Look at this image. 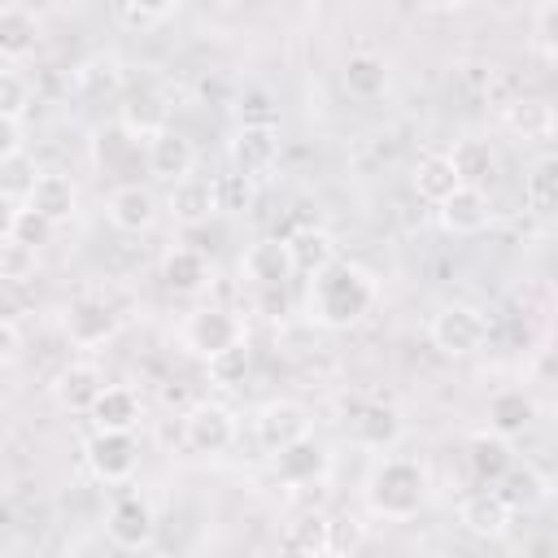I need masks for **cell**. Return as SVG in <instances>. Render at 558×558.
I'll list each match as a JSON object with an SVG mask.
<instances>
[{"label":"cell","instance_id":"obj_1","mask_svg":"<svg viewBox=\"0 0 558 558\" xmlns=\"http://www.w3.org/2000/svg\"><path fill=\"white\" fill-rule=\"evenodd\" d=\"M375 296H379L375 279L357 262H344V257L310 279V314H314V323H323L331 331L357 327L375 310Z\"/></svg>","mask_w":558,"mask_h":558},{"label":"cell","instance_id":"obj_2","mask_svg":"<svg viewBox=\"0 0 558 558\" xmlns=\"http://www.w3.org/2000/svg\"><path fill=\"white\" fill-rule=\"evenodd\" d=\"M427 501V471L414 458H379L366 475V506L379 519H414Z\"/></svg>","mask_w":558,"mask_h":558},{"label":"cell","instance_id":"obj_3","mask_svg":"<svg viewBox=\"0 0 558 558\" xmlns=\"http://www.w3.org/2000/svg\"><path fill=\"white\" fill-rule=\"evenodd\" d=\"M427 336L440 353L449 357H471L484 349L488 340V314L480 305H466V301H453V305H440L427 323Z\"/></svg>","mask_w":558,"mask_h":558},{"label":"cell","instance_id":"obj_4","mask_svg":"<svg viewBox=\"0 0 558 558\" xmlns=\"http://www.w3.org/2000/svg\"><path fill=\"white\" fill-rule=\"evenodd\" d=\"M61 327H65V340H70V344H78V349H96V344H105V340L118 336L122 314H118L105 296L83 292V296H74V301L65 305Z\"/></svg>","mask_w":558,"mask_h":558},{"label":"cell","instance_id":"obj_5","mask_svg":"<svg viewBox=\"0 0 558 558\" xmlns=\"http://www.w3.org/2000/svg\"><path fill=\"white\" fill-rule=\"evenodd\" d=\"M244 340V323L231 314V310H222V305H205V310H192L187 314V323H183V344L196 353V357H218L222 349H231V344H240Z\"/></svg>","mask_w":558,"mask_h":558},{"label":"cell","instance_id":"obj_6","mask_svg":"<svg viewBox=\"0 0 558 558\" xmlns=\"http://www.w3.org/2000/svg\"><path fill=\"white\" fill-rule=\"evenodd\" d=\"M83 458L100 484H126L140 466V445L131 432H92L83 445Z\"/></svg>","mask_w":558,"mask_h":558},{"label":"cell","instance_id":"obj_7","mask_svg":"<svg viewBox=\"0 0 558 558\" xmlns=\"http://www.w3.org/2000/svg\"><path fill=\"white\" fill-rule=\"evenodd\" d=\"M105 532H109V541H113L118 549H144V545H153V536H157V514H153L148 497H140V493L113 497V506H109V514H105Z\"/></svg>","mask_w":558,"mask_h":558},{"label":"cell","instance_id":"obj_8","mask_svg":"<svg viewBox=\"0 0 558 558\" xmlns=\"http://www.w3.org/2000/svg\"><path fill=\"white\" fill-rule=\"evenodd\" d=\"M240 270H244L262 292H270V288H288V279L296 275V262H292V248H288L283 235H262V240H253V244L244 248Z\"/></svg>","mask_w":558,"mask_h":558},{"label":"cell","instance_id":"obj_9","mask_svg":"<svg viewBox=\"0 0 558 558\" xmlns=\"http://www.w3.org/2000/svg\"><path fill=\"white\" fill-rule=\"evenodd\" d=\"M183 440H187L192 453H205V458L227 453L235 445V418H231V410H222L214 401L192 405L187 418H183Z\"/></svg>","mask_w":558,"mask_h":558},{"label":"cell","instance_id":"obj_10","mask_svg":"<svg viewBox=\"0 0 558 558\" xmlns=\"http://www.w3.org/2000/svg\"><path fill=\"white\" fill-rule=\"evenodd\" d=\"M144 166H148V174L153 179H161V183H183V179H192V170H196V144L183 135V131H161V135H153L148 144H144Z\"/></svg>","mask_w":558,"mask_h":558},{"label":"cell","instance_id":"obj_11","mask_svg":"<svg viewBox=\"0 0 558 558\" xmlns=\"http://www.w3.org/2000/svg\"><path fill=\"white\" fill-rule=\"evenodd\" d=\"M344 427H349V436H353L362 449H392V445L401 440V432H405L401 414H397L392 405H384V401H357V405L344 414Z\"/></svg>","mask_w":558,"mask_h":558},{"label":"cell","instance_id":"obj_12","mask_svg":"<svg viewBox=\"0 0 558 558\" xmlns=\"http://www.w3.org/2000/svg\"><path fill=\"white\" fill-rule=\"evenodd\" d=\"M253 427H257V440H262L270 453H283L288 445H296V440L310 436V414H305V405H296V401H266V405L257 410Z\"/></svg>","mask_w":558,"mask_h":558},{"label":"cell","instance_id":"obj_13","mask_svg":"<svg viewBox=\"0 0 558 558\" xmlns=\"http://www.w3.org/2000/svg\"><path fill=\"white\" fill-rule=\"evenodd\" d=\"M105 375L96 362H65L57 375H52V397L61 410H74V414H92V405L100 401L105 392Z\"/></svg>","mask_w":558,"mask_h":558},{"label":"cell","instance_id":"obj_14","mask_svg":"<svg viewBox=\"0 0 558 558\" xmlns=\"http://www.w3.org/2000/svg\"><path fill=\"white\" fill-rule=\"evenodd\" d=\"M458 519H462V527H466L471 536H480V541H497V536L510 532L514 510H510V501H506L497 488H475L471 497H462Z\"/></svg>","mask_w":558,"mask_h":558},{"label":"cell","instance_id":"obj_15","mask_svg":"<svg viewBox=\"0 0 558 558\" xmlns=\"http://www.w3.org/2000/svg\"><path fill=\"white\" fill-rule=\"evenodd\" d=\"M166 209H170L174 222L201 227V222H209L214 214H222V209H218V183L205 179V174H192V179H183V183H174V187L166 192Z\"/></svg>","mask_w":558,"mask_h":558},{"label":"cell","instance_id":"obj_16","mask_svg":"<svg viewBox=\"0 0 558 558\" xmlns=\"http://www.w3.org/2000/svg\"><path fill=\"white\" fill-rule=\"evenodd\" d=\"M327 471H331V453H327V445H318L314 436H305V440L288 445L283 453H275V480H279V484L301 488V484L323 480Z\"/></svg>","mask_w":558,"mask_h":558},{"label":"cell","instance_id":"obj_17","mask_svg":"<svg viewBox=\"0 0 558 558\" xmlns=\"http://www.w3.org/2000/svg\"><path fill=\"white\" fill-rule=\"evenodd\" d=\"M340 83L353 100H384L392 87V70L379 52H349L340 65Z\"/></svg>","mask_w":558,"mask_h":558},{"label":"cell","instance_id":"obj_18","mask_svg":"<svg viewBox=\"0 0 558 558\" xmlns=\"http://www.w3.org/2000/svg\"><path fill=\"white\" fill-rule=\"evenodd\" d=\"M118 126L131 135V140H153L161 131H170V105L153 92V87H140L122 100L118 109Z\"/></svg>","mask_w":558,"mask_h":558},{"label":"cell","instance_id":"obj_19","mask_svg":"<svg viewBox=\"0 0 558 558\" xmlns=\"http://www.w3.org/2000/svg\"><path fill=\"white\" fill-rule=\"evenodd\" d=\"M279 161V126H240L231 135V166L248 179Z\"/></svg>","mask_w":558,"mask_h":558},{"label":"cell","instance_id":"obj_20","mask_svg":"<svg viewBox=\"0 0 558 558\" xmlns=\"http://www.w3.org/2000/svg\"><path fill=\"white\" fill-rule=\"evenodd\" d=\"M105 214H109V222H113L118 231L140 235V231H148V227L157 222V196H153L148 187H140V183H122V187L109 192Z\"/></svg>","mask_w":558,"mask_h":558},{"label":"cell","instance_id":"obj_21","mask_svg":"<svg viewBox=\"0 0 558 558\" xmlns=\"http://www.w3.org/2000/svg\"><path fill=\"white\" fill-rule=\"evenodd\" d=\"M26 209H35L39 218H48L52 227L70 222L78 214V187H74V179L61 174V170H44L39 183H35V192H31V201H26Z\"/></svg>","mask_w":558,"mask_h":558},{"label":"cell","instance_id":"obj_22","mask_svg":"<svg viewBox=\"0 0 558 558\" xmlns=\"http://www.w3.org/2000/svg\"><path fill=\"white\" fill-rule=\"evenodd\" d=\"M436 218L449 235H475L488 227L493 209H488V192L484 187H458L445 205H436Z\"/></svg>","mask_w":558,"mask_h":558},{"label":"cell","instance_id":"obj_23","mask_svg":"<svg viewBox=\"0 0 558 558\" xmlns=\"http://www.w3.org/2000/svg\"><path fill=\"white\" fill-rule=\"evenodd\" d=\"M331 549V519L327 514H296L279 532V558H327Z\"/></svg>","mask_w":558,"mask_h":558},{"label":"cell","instance_id":"obj_24","mask_svg":"<svg viewBox=\"0 0 558 558\" xmlns=\"http://www.w3.org/2000/svg\"><path fill=\"white\" fill-rule=\"evenodd\" d=\"M501 122L519 140H549L558 131V109L545 96H514L501 105Z\"/></svg>","mask_w":558,"mask_h":558},{"label":"cell","instance_id":"obj_25","mask_svg":"<svg viewBox=\"0 0 558 558\" xmlns=\"http://www.w3.org/2000/svg\"><path fill=\"white\" fill-rule=\"evenodd\" d=\"M410 187H414L418 201H427V205H445L462 183H458V174H453L449 153H423V157L410 166Z\"/></svg>","mask_w":558,"mask_h":558},{"label":"cell","instance_id":"obj_26","mask_svg":"<svg viewBox=\"0 0 558 558\" xmlns=\"http://www.w3.org/2000/svg\"><path fill=\"white\" fill-rule=\"evenodd\" d=\"M536 418V401L523 392V388H501L488 397V432L510 440V436H523Z\"/></svg>","mask_w":558,"mask_h":558},{"label":"cell","instance_id":"obj_27","mask_svg":"<svg viewBox=\"0 0 558 558\" xmlns=\"http://www.w3.org/2000/svg\"><path fill=\"white\" fill-rule=\"evenodd\" d=\"M449 161H453V174H458L462 187H488L493 174H497V153H493V144H488V140H475V135L453 140Z\"/></svg>","mask_w":558,"mask_h":558},{"label":"cell","instance_id":"obj_28","mask_svg":"<svg viewBox=\"0 0 558 558\" xmlns=\"http://www.w3.org/2000/svg\"><path fill=\"white\" fill-rule=\"evenodd\" d=\"M140 418H144V405H140V397H135L131 388H122V384H109V388L100 392V401L92 405L96 432H135Z\"/></svg>","mask_w":558,"mask_h":558},{"label":"cell","instance_id":"obj_29","mask_svg":"<svg viewBox=\"0 0 558 558\" xmlns=\"http://www.w3.org/2000/svg\"><path fill=\"white\" fill-rule=\"evenodd\" d=\"M39 44V17L26 4H0V57L22 61Z\"/></svg>","mask_w":558,"mask_h":558},{"label":"cell","instance_id":"obj_30","mask_svg":"<svg viewBox=\"0 0 558 558\" xmlns=\"http://www.w3.org/2000/svg\"><path fill=\"white\" fill-rule=\"evenodd\" d=\"M288 240V248H292V262H296V275H323L331 262H340L336 257V240H331V231H323V227H296L292 235H283Z\"/></svg>","mask_w":558,"mask_h":558},{"label":"cell","instance_id":"obj_31","mask_svg":"<svg viewBox=\"0 0 558 558\" xmlns=\"http://www.w3.org/2000/svg\"><path fill=\"white\" fill-rule=\"evenodd\" d=\"M466 462H471V475H475L484 488H497L501 475L514 466V453H510V445H506L501 436L480 432V436H471V445H466Z\"/></svg>","mask_w":558,"mask_h":558},{"label":"cell","instance_id":"obj_32","mask_svg":"<svg viewBox=\"0 0 558 558\" xmlns=\"http://www.w3.org/2000/svg\"><path fill=\"white\" fill-rule=\"evenodd\" d=\"M161 283H166L170 292H179V296L201 292V288L209 283V262H205V253H201V248H170V253L161 257Z\"/></svg>","mask_w":558,"mask_h":558},{"label":"cell","instance_id":"obj_33","mask_svg":"<svg viewBox=\"0 0 558 558\" xmlns=\"http://www.w3.org/2000/svg\"><path fill=\"white\" fill-rule=\"evenodd\" d=\"M523 201L532 214H558V153H541L523 170Z\"/></svg>","mask_w":558,"mask_h":558},{"label":"cell","instance_id":"obj_34","mask_svg":"<svg viewBox=\"0 0 558 558\" xmlns=\"http://www.w3.org/2000/svg\"><path fill=\"white\" fill-rule=\"evenodd\" d=\"M39 174H44V170H35L31 153H17V157H4V161H0V196L9 201V209H17V205L31 201Z\"/></svg>","mask_w":558,"mask_h":558},{"label":"cell","instance_id":"obj_35","mask_svg":"<svg viewBox=\"0 0 558 558\" xmlns=\"http://www.w3.org/2000/svg\"><path fill=\"white\" fill-rule=\"evenodd\" d=\"M497 493L510 501V510H536L541 501H545V480L523 462H514L506 475H501V484H497Z\"/></svg>","mask_w":558,"mask_h":558},{"label":"cell","instance_id":"obj_36","mask_svg":"<svg viewBox=\"0 0 558 558\" xmlns=\"http://www.w3.org/2000/svg\"><path fill=\"white\" fill-rule=\"evenodd\" d=\"M174 13H179L174 0H166V4H144V0H122V4H113V22H118L122 31H131V35H148V31H157L161 22H170Z\"/></svg>","mask_w":558,"mask_h":558},{"label":"cell","instance_id":"obj_37","mask_svg":"<svg viewBox=\"0 0 558 558\" xmlns=\"http://www.w3.org/2000/svg\"><path fill=\"white\" fill-rule=\"evenodd\" d=\"M31 105H35V83H31L22 70L4 65V70H0V118L26 122Z\"/></svg>","mask_w":558,"mask_h":558},{"label":"cell","instance_id":"obj_38","mask_svg":"<svg viewBox=\"0 0 558 558\" xmlns=\"http://www.w3.org/2000/svg\"><path fill=\"white\" fill-rule=\"evenodd\" d=\"M205 366H209V379H214L218 388H235V384H244V375L253 371V349H248V340H240V344L222 349L218 357H209Z\"/></svg>","mask_w":558,"mask_h":558},{"label":"cell","instance_id":"obj_39","mask_svg":"<svg viewBox=\"0 0 558 558\" xmlns=\"http://www.w3.org/2000/svg\"><path fill=\"white\" fill-rule=\"evenodd\" d=\"M235 113H240V126H279V105L266 87H244L235 96Z\"/></svg>","mask_w":558,"mask_h":558},{"label":"cell","instance_id":"obj_40","mask_svg":"<svg viewBox=\"0 0 558 558\" xmlns=\"http://www.w3.org/2000/svg\"><path fill=\"white\" fill-rule=\"evenodd\" d=\"M52 231H57V227H52L48 218H39L35 209H26V205L9 209L4 240H17V244H26V248H39V244H48V235H52Z\"/></svg>","mask_w":558,"mask_h":558},{"label":"cell","instance_id":"obj_41","mask_svg":"<svg viewBox=\"0 0 558 558\" xmlns=\"http://www.w3.org/2000/svg\"><path fill=\"white\" fill-rule=\"evenodd\" d=\"M214 183H218V209L222 214H244L253 205V196H257V183L248 174H240V170L214 174Z\"/></svg>","mask_w":558,"mask_h":558},{"label":"cell","instance_id":"obj_42","mask_svg":"<svg viewBox=\"0 0 558 558\" xmlns=\"http://www.w3.org/2000/svg\"><path fill=\"white\" fill-rule=\"evenodd\" d=\"M74 83H78L87 96H100V92H118L122 74H118V61H113V57H92L87 65L74 70Z\"/></svg>","mask_w":558,"mask_h":558},{"label":"cell","instance_id":"obj_43","mask_svg":"<svg viewBox=\"0 0 558 558\" xmlns=\"http://www.w3.org/2000/svg\"><path fill=\"white\" fill-rule=\"evenodd\" d=\"M31 275H35V248H26V244H17V240H4V244H0V279L22 283V279H31Z\"/></svg>","mask_w":558,"mask_h":558},{"label":"cell","instance_id":"obj_44","mask_svg":"<svg viewBox=\"0 0 558 558\" xmlns=\"http://www.w3.org/2000/svg\"><path fill=\"white\" fill-rule=\"evenodd\" d=\"M532 26H536V44L558 57V0L541 4V9L532 13Z\"/></svg>","mask_w":558,"mask_h":558},{"label":"cell","instance_id":"obj_45","mask_svg":"<svg viewBox=\"0 0 558 558\" xmlns=\"http://www.w3.org/2000/svg\"><path fill=\"white\" fill-rule=\"evenodd\" d=\"M17 153H26V131H22V122L0 118V161L4 157H17Z\"/></svg>","mask_w":558,"mask_h":558},{"label":"cell","instance_id":"obj_46","mask_svg":"<svg viewBox=\"0 0 558 558\" xmlns=\"http://www.w3.org/2000/svg\"><path fill=\"white\" fill-rule=\"evenodd\" d=\"M0 340H4V362H13L22 353V331H17V318H4L0 323Z\"/></svg>","mask_w":558,"mask_h":558},{"label":"cell","instance_id":"obj_47","mask_svg":"<svg viewBox=\"0 0 558 558\" xmlns=\"http://www.w3.org/2000/svg\"><path fill=\"white\" fill-rule=\"evenodd\" d=\"M445 558H480V554H475V549H449Z\"/></svg>","mask_w":558,"mask_h":558}]
</instances>
